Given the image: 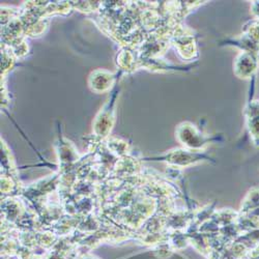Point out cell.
<instances>
[{
	"label": "cell",
	"mask_w": 259,
	"mask_h": 259,
	"mask_svg": "<svg viewBox=\"0 0 259 259\" xmlns=\"http://www.w3.org/2000/svg\"><path fill=\"white\" fill-rule=\"evenodd\" d=\"M158 159L159 161H167L171 164H175L178 166H187L189 164H192L194 162H198L202 159H208L205 156L198 155L197 153H189L187 150H175V152H171L168 155L164 157H159V158H153Z\"/></svg>",
	"instance_id": "1"
}]
</instances>
